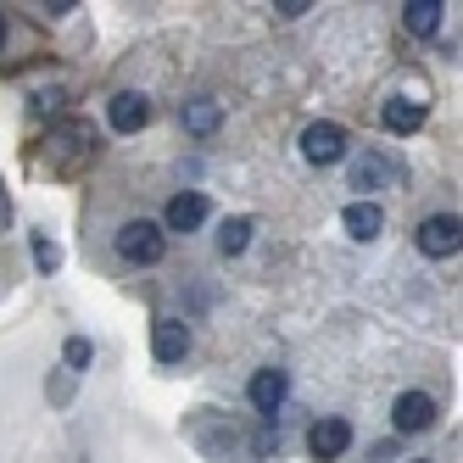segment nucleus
I'll return each mask as SVG.
<instances>
[{
	"mask_svg": "<svg viewBox=\"0 0 463 463\" xmlns=\"http://www.w3.org/2000/svg\"><path fill=\"white\" fill-rule=\"evenodd\" d=\"M34 269H40V274H56V269H61V246H56L51 235H34Z\"/></svg>",
	"mask_w": 463,
	"mask_h": 463,
	"instance_id": "dca6fc26",
	"label": "nucleus"
},
{
	"mask_svg": "<svg viewBox=\"0 0 463 463\" xmlns=\"http://www.w3.org/2000/svg\"><path fill=\"white\" fill-rule=\"evenodd\" d=\"M391 424L402 430V436L430 430V424H436V396H430V391H402V396L391 402Z\"/></svg>",
	"mask_w": 463,
	"mask_h": 463,
	"instance_id": "20e7f679",
	"label": "nucleus"
},
{
	"mask_svg": "<svg viewBox=\"0 0 463 463\" xmlns=\"http://www.w3.org/2000/svg\"><path fill=\"white\" fill-rule=\"evenodd\" d=\"M6 34H12V23H6V12H0V51H6Z\"/></svg>",
	"mask_w": 463,
	"mask_h": 463,
	"instance_id": "412c9836",
	"label": "nucleus"
},
{
	"mask_svg": "<svg viewBox=\"0 0 463 463\" xmlns=\"http://www.w3.org/2000/svg\"><path fill=\"white\" fill-rule=\"evenodd\" d=\"M341 229L352 241H380V229H385V213L374 207V202H352L346 213H341Z\"/></svg>",
	"mask_w": 463,
	"mask_h": 463,
	"instance_id": "f8f14e48",
	"label": "nucleus"
},
{
	"mask_svg": "<svg viewBox=\"0 0 463 463\" xmlns=\"http://www.w3.org/2000/svg\"><path fill=\"white\" fill-rule=\"evenodd\" d=\"M251 229H257L251 218H223V223H218V251H223V257H241V251L251 246Z\"/></svg>",
	"mask_w": 463,
	"mask_h": 463,
	"instance_id": "2eb2a0df",
	"label": "nucleus"
},
{
	"mask_svg": "<svg viewBox=\"0 0 463 463\" xmlns=\"http://www.w3.org/2000/svg\"><path fill=\"white\" fill-rule=\"evenodd\" d=\"M419 251L424 257H452L458 246H463V223H458V213H436V218H424L419 223Z\"/></svg>",
	"mask_w": 463,
	"mask_h": 463,
	"instance_id": "7ed1b4c3",
	"label": "nucleus"
},
{
	"mask_svg": "<svg viewBox=\"0 0 463 463\" xmlns=\"http://www.w3.org/2000/svg\"><path fill=\"white\" fill-rule=\"evenodd\" d=\"M385 156H374V151H363L357 162H352V190H363V202H369V190H380L385 184Z\"/></svg>",
	"mask_w": 463,
	"mask_h": 463,
	"instance_id": "ddd939ff",
	"label": "nucleus"
},
{
	"mask_svg": "<svg viewBox=\"0 0 463 463\" xmlns=\"http://www.w3.org/2000/svg\"><path fill=\"white\" fill-rule=\"evenodd\" d=\"M84 363H90V341H84V335H73V341H68V369L79 374Z\"/></svg>",
	"mask_w": 463,
	"mask_h": 463,
	"instance_id": "f3484780",
	"label": "nucleus"
},
{
	"mask_svg": "<svg viewBox=\"0 0 463 463\" xmlns=\"http://www.w3.org/2000/svg\"><path fill=\"white\" fill-rule=\"evenodd\" d=\"M207 223V195L202 190H179L168 202V218H162V229H174V235H190V229Z\"/></svg>",
	"mask_w": 463,
	"mask_h": 463,
	"instance_id": "1a4fd4ad",
	"label": "nucleus"
},
{
	"mask_svg": "<svg viewBox=\"0 0 463 463\" xmlns=\"http://www.w3.org/2000/svg\"><path fill=\"white\" fill-rule=\"evenodd\" d=\"M118 257L123 262H140V269H151V262L168 257V229L151 223V218H128L118 229Z\"/></svg>",
	"mask_w": 463,
	"mask_h": 463,
	"instance_id": "f257e3e1",
	"label": "nucleus"
},
{
	"mask_svg": "<svg viewBox=\"0 0 463 463\" xmlns=\"http://www.w3.org/2000/svg\"><path fill=\"white\" fill-rule=\"evenodd\" d=\"M274 12H279V17H302V12H313V6H307V0H285V6H274Z\"/></svg>",
	"mask_w": 463,
	"mask_h": 463,
	"instance_id": "6ab92c4d",
	"label": "nucleus"
},
{
	"mask_svg": "<svg viewBox=\"0 0 463 463\" xmlns=\"http://www.w3.org/2000/svg\"><path fill=\"white\" fill-rule=\"evenodd\" d=\"M107 123L118 128V135H140V128L151 123V101L140 90H118L112 101H107Z\"/></svg>",
	"mask_w": 463,
	"mask_h": 463,
	"instance_id": "423d86ee",
	"label": "nucleus"
},
{
	"mask_svg": "<svg viewBox=\"0 0 463 463\" xmlns=\"http://www.w3.org/2000/svg\"><path fill=\"white\" fill-rule=\"evenodd\" d=\"M285 391H290V374H285V369H257V374H251V385H246L251 408H257L262 419H274V413L285 408Z\"/></svg>",
	"mask_w": 463,
	"mask_h": 463,
	"instance_id": "0eeeda50",
	"label": "nucleus"
},
{
	"mask_svg": "<svg viewBox=\"0 0 463 463\" xmlns=\"http://www.w3.org/2000/svg\"><path fill=\"white\" fill-rule=\"evenodd\" d=\"M302 156L313 162V168L341 162V156H346V128H341V123H307V128H302Z\"/></svg>",
	"mask_w": 463,
	"mask_h": 463,
	"instance_id": "f03ea898",
	"label": "nucleus"
},
{
	"mask_svg": "<svg viewBox=\"0 0 463 463\" xmlns=\"http://www.w3.org/2000/svg\"><path fill=\"white\" fill-rule=\"evenodd\" d=\"M40 12H45V17H68V12H79V6H73V0H51V6H40Z\"/></svg>",
	"mask_w": 463,
	"mask_h": 463,
	"instance_id": "a211bd4d",
	"label": "nucleus"
},
{
	"mask_svg": "<svg viewBox=\"0 0 463 463\" xmlns=\"http://www.w3.org/2000/svg\"><path fill=\"white\" fill-rule=\"evenodd\" d=\"M307 447H313L318 463L346 458V447H352V424H346V419H318V424L307 430Z\"/></svg>",
	"mask_w": 463,
	"mask_h": 463,
	"instance_id": "6e6552de",
	"label": "nucleus"
},
{
	"mask_svg": "<svg viewBox=\"0 0 463 463\" xmlns=\"http://www.w3.org/2000/svg\"><path fill=\"white\" fill-rule=\"evenodd\" d=\"M179 123H184V135L207 140V135H218L223 107H218V101H207V95H195V101H184V107H179Z\"/></svg>",
	"mask_w": 463,
	"mask_h": 463,
	"instance_id": "9d476101",
	"label": "nucleus"
},
{
	"mask_svg": "<svg viewBox=\"0 0 463 463\" xmlns=\"http://www.w3.org/2000/svg\"><path fill=\"white\" fill-rule=\"evenodd\" d=\"M413 463H430V458H413Z\"/></svg>",
	"mask_w": 463,
	"mask_h": 463,
	"instance_id": "4be33fe9",
	"label": "nucleus"
},
{
	"mask_svg": "<svg viewBox=\"0 0 463 463\" xmlns=\"http://www.w3.org/2000/svg\"><path fill=\"white\" fill-rule=\"evenodd\" d=\"M441 0H408V6H402V23L413 28V34H436V28H441Z\"/></svg>",
	"mask_w": 463,
	"mask_h": 463,
	"instance_id": "4468645a",
	"label": "nucleus"
},
{
	"mask_svg": "<svg viewBox=\"0 0 463 463\" xmlns=\"http://www.w3.org/2000/svg\"><path fill=\"white\" fill-rule=\"evenodd\" d=\"M380 123L391 128V135H413V128L424 123V101L419 95H391V101L380 107Z\"/></svg>",
	"mask_w": 463,
	"mask_h": 463,
	"instance_id": "9b49d317",
	"label": "nucleus"
},
{
	"mask_svg": "<svg viewBox=\"0 0 463 463\" xmlns=\"http://www.w3.org/2000/svg\"><path fill=\"white\" fill-rule=\"evenodd\" d=\"M151 357H156V363H184V357H190V324L162 313V318L151 324Z\"/></svg>",
	"mask_w": 463,
	"mask_h": 463,
	"instance_id": "39448f33",
	"label": "nucleus"
},
{
	"mask_svg": "<svg viewBox=\"0 0 463 463\" xmlns=\"http://www.w3.org/2000/svg\"><path fill=\"white\" fill-rule=\"evenodd\" d=\"M391 458H396V447H374L369 452V463H391Z\"/></svg>",
	"mask_w": 463,
	"mask_h": 463,
	"instance_id": "aec40b11",
	"label": "nucleus"
}]
</instances>
